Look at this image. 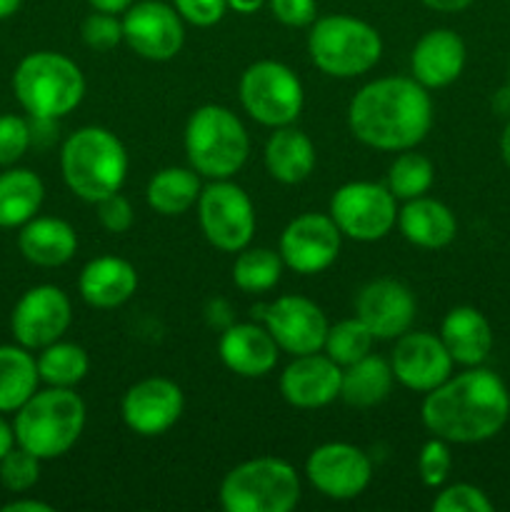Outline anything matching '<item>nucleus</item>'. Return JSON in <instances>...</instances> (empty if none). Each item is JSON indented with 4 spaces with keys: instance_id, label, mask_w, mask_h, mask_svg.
I'll use <instances>...</instances> for the list:
<instances>
[{
    "instance_id": "obj_1",
    "label": "nucleus",
    "mask_w": 510,
    "mask_h": 512,
    "mask_svg": "<svg viewBox=\"0 0 510 512\" xmlns=\"http://www.w3.org/2000/svg\"><path fill=\"white\" fill-rule=\"evenodd\" d=\"M420 418L435 438L458 445L485 443L508 423L510 393L500 375L475 365L425 393Z\"/></svg>"
},
{
    "instance_id": "obj_2",
    "label": "nucleus",
    "mask_w": 510,
    "mask_h": 512,
    "mask_svg": "<svg viewBox=\"0 0 510 512\" xmlns=\"http://www.w3.org/2000/svg\"><path fill=\"white\" fill-rule=\"evenodd\" d=\"M433 125L428 88L410 75L370 80L348 105V128L355 140L385 153L410 150L425 140Z\"/></svg>"
},
{
    "instance_id": "obj_3",
    "label": "nucleus",
    "mask_w": 510,
    "mask_h": 512,
    "mask_svg": "<svg viewBox=\"0 0 510 512\" xmlns=\"http://www.w3.org/2000/svg\"><path fill=\"white\" fill-rule=\"evenodd\" d=\"M60 173L75 198L98 203L120 193L128 175V153L108 128L85 125L68 135L60 148Z\"/></svg>"
},
{
    "instance_id": "obj_4",
    "label": "nucleus",
    "mask_w": 510,
    "mask_h": 512,
    "mask_svg": "<svg viewBox=\"0 0 510 512\" xmlns=\"http://www.w3.org/2000/svg\"><path fill=\"white\" fill-rule=\"evenodd\" d=\"M85 403L75 388L38 390L15 413V443L40 460H53L68 453L85 428Z\"/></svg>"
},
{
    "instance_id": "obj_5",
    "label": "nucleus",
    "mask_w": 510,
    "mask_h": 512,
    "mask_svg": "<svg viewBox=\"0 0 510 512\" xmlns=\"http://www.w3.org/2000/svg\"><path fill=\"white\" fill-rule=\"evenodd\" d=\"M185 155L200 178L228 180L245 165L250 138L243 120L225 105H200L185 123Z\"/></svg>"
},
{
    "instance_id": "obj_6",
    "label": "nucleus",
    "mask_w": 510,
    "mask_h": 512,
    "mask_svg": "<svg viewBox=\"0 0 510 512\" xmlns=\"http://www.w3.org/2000/svg\"><path fill=\"white\" fill-rule=\"evenodd\" d=\"M13 93L30 118L60 120L83 103V70L68 55L38 50L25 55L15 68Z\"/></svg>"
},
{
    "instance_id": "obj_7",
    "label": "nucleus",
    "mask_w": 510,
    "mask_h": 512,
    "mask_svg": "<svg viewBox=\"0 0 510 512\" xmlns=\"http://www.w3.org/2000/svg\"><path fill=\"white\" fill-rule=\"evenodd\" d=\"M308 53L320 73L330 78H358L378 65L383 40L365 20L343 13L325 15L310 25Z\"/></svg>"
},
{
    "instance_id": "obj_8",
    "label": "nucleus",
    "mask_w": 510,
    "mask_h": 512,
    "mask_svg": "<svg viewBox=\"0 0 510 512\" xmlns=\"http://www.w3.org/2000/svg\"><path fill=\"white\" fill-rule=\"evenodd\" d=\"M300 503V478L280 458H253L235 465L220 483L225 512H290Z\"/></svg>"
},
{
    "instance_id": "obj_9",
    "label": "nucleus",
    "mask_w": 510,
    "mask_h": 512,
    "mask_svg": "<svg viewBox=\"0 0 510 512\" xmlns=\"http://www.w3.org/2000/svg\"><path fill=\"white\" fill-rule=\"evenodd\" d=\"M238 95L245 113L265 128L293 125L305 103L300 78L278 60H258L248 65L240 75Z\"/></svg>"
},
{
    "instance_id": "obj_10",
    "label": "nucleus",
    "mask_w": 510,
    "mask_h": 512,
    "mask_svg": "<svg viewBox=\"0 0 510 512\" xmlns=\"http://www.w3.org/2000/svg\"><path fill=\"white\" fill-rule=\"evenodd\" d=\"M198 220L205 240L223 253H240L253 240V200L230 178L205 185L198 198Z\"/></svg>"
},
{
    "instance_id": "obj_11",
    "label": "nucleus",
    "mask_w": 510,
    "mask_h": 512,
    "mask_svg": "<svg viewBox=\"0 0 510 512\" xmlns=\"http://www.w3.org/2000/svg\"><path fill=\"white\" fill-rule=\"evenodd\" d=\"M330 218L345 238L358 243L383 240L398 225V205L388 185L353 180L340 185L330 198Z\"/></svg>"
},
{
    "instance_id": "obj_12",
    "label": "nucleus",
    "mask_w": 510,
    "mask_h": 512,
    "mask_svg": "<svg viewBox=\"0 0 510 512\" xmlns=\"http://www.w3.org/2000/svg\"><path fill=\"white\" fill-rule=\"evenodd\" d=\"M253 315L268 328L280 350L295 355L320 353L328 335V318L310 298L303 295H283L253 308Z\"/></svg>"
},
{
    "instance_id": "obj_13",
    "label": "nucleus",
    "mask_w": 510,
    "mask_h": 512,
    "mask_svg": "<svg viewBox=\"0 0 510 512\" xmlns=\"http://www.w3.org/2000/svg\"><path fill=\"white\" fill-rule=\"evenodd\" d=\"M343 233L325 213H303L280 233L278 253L285 268L298 275H318L338 260Z\"/></svg>"
},
{
    "instance_id": "obj_14",
    "label": "nucleus",
    "mask_w": 510,
    "mask_h": 512,
    "mask_svg": "<svg viewBox=\"0 0 510 512\" xmlns=\"http://www.w3.org/2000/svg\"><path fill=\"white\" fill-rule=\"evenodd\" d=\"M73 305L58 285H35L20 295L10 315L15 343L28 350H43L68 333Z\"/></svg>"
},
{
    "instance_id": "obj_15",
    "label": "nucleus",
    "mask_w": 510,
    "mask_h": 512,
    "mask_svg": "<svg viewBox=\"0 0 510 512\" xmlns=\"http://www.w3.org/2000/svg\"><path fill=\"white\" fill-rule=\"evenodd\" d=\"M185 20L178 10L160 0H140L123 13V43L135 55L165 63L180 53L185 43Z\"/></svg>"
},
{
    "instance_id": "obj_16",
    "label": "nucleus",
    "mask_w": 510,
    "mask_h": 512,
    "mask_svg": "<svg viewBox=\"0 0 510 512\" xmlns=\"http://www.w3.org/2000/svg\"><path fill=\"white\" fill-rule=\"evenodd\" d=\"M305 478L325 498L353 500L368 490L373 463L358 445L325 443L305 460Z\"/></svg>"
},
{
    "instance_id": "obj_17",
    "label": "nucleus",
    "mask_w": 510,
    "mask_h": 512,
    "mask_svg": "<svg viewBox=\"0 0 510 512\" xmlns=\"http://www.w3.org/2000/svg\"><path fill=\"white\" fill-rule=\"evenodd\" d=\"M185 408L183 390L168 378H145L123 395L120 415L128 430L140 438H158L180 420Z\"/></svg>"
},
{
    "instance_id": "obj_18",
    "label": "nucleus",
    "mask_w": 510,
    "mask_h": 512,
    "mask_svg": "<svg viewBox=\"0 0 510 512\" xmlns=\"http://www.w3.org/2000/svg\"><path fill=\"white\" fill-rule=\"evenodd\" d=\"M453 358L445 350L440 335L433 333H403L395 338L390 368L395 380L413 393H430L453 375Z\"/></svg>"
},
{
    "instance_id": "obj_19",
    "label": "nucleus",
    "mask_w": 510,
    "mask_h": 512,
    "mask_svg": "<svg viewBox=\"0 0 510 512\" xmlns=\"http://www.w3.org/2000/svg\"><path fill=\"white\" fill-rule=\"evenodd\" d=\"M415 295L395 278L370 280L355 295V318L363 320L375 340H395L415 323Z\"/></svg>"
},
{
    "instance_id": "obj_20",
    "label": "nucleus",
    "mask_w": 510,
    "mask_h": 512,
    "mask_svg": "<svg viewBox=\"0 0 510 512\" xmlns=\"http://www.w3.org/2000/svg\"><path fill=\"white\" fill-rule=\"evenodd\" d=\"M343 368L320 353L295 355L293 363L280 373V395L298 410L325 408L340 398Z\"/></svg>"
},
{
    "instance_id": "obj_21",
    "label": "nucleus",
    "mask_w": 510,
    "mask_h": 512,
    "mask_svg": "<svg viewBox=\"0 0 510 512\" xmlns=\"http://www.w3.org/2000/svg\"><path fill=\"white\" fill-rule=\"evenodd\" d=\"M278 343L263 323H233L218 340L220 363L240 378H265L278 363Z\"/></svg>"
},
{
    "instance_id": "obj_22",
    "label": "nucleus",
    "mask_w": 510,
    "mask_h": 512,
    "mask_svg": "<svg viewBox=\"0 0 510 512\" xmlns=\"http://www.w3.org/2000/svg\"><path fill=\"white\" fill-rule=\"evenodd\" d=\"M465 58V40L455 30L435 28L415 43L410 53V73L428 90L448 88L463 73Z\"/></svg>"
},
{
    "instance_id": "obj_23",
    "label": "nucleus",
    "mask_w": 510,
    "mask_h": 512,
    "mask_svg": "<svg viewBox=\"0 0 510 512\" xmlns=\"http://www.w3.org/2000/svg\"><path fill=\"white\" fill-rule=\"evenodd\" d=\"M78 290L90 308L113 310L133 298L138 290V273L125 258L100 255L80 270Z\"/></svg>"
},
{
    "instance_id": "obj_24",
    "label": "nucleus",
    "mask_w": 510,
    "mask_h": 512,
    "mask_svg": "<svg viewBox=\"0 0 510 512\" xmlns=\"http://www.w3.org/2000/svg\"><path fill=\"white\" fill-rule=\"evenodd\" d=\"M440 340L453 363L475 368L483 365L493 350V328L478 308L458 305L440 323Z\"/></svg>"
},
{
    "instance_id": "obj_25",
    "label": "nucleus",
    "mask_w": 510,
    "mask_h": 512,
    "mask_svg": "<svg viewBox=\"0 0 510 512\" xmlns=\"http://www.w3.org/2000/svg\"><path fill=\"white\" fill-rule=\"evenodd\" d=\"M398 228L415 248L440 250L455 240L458 220L445 203L420 195V198L405 200L403 208L398 210Z\"/></svg>"
},
{
    "instance_id": "obj_26",
    "label": "nucleus",
    "mask_w": 510,
    "mask_h": 512,
    "mask_svg": "<svg viewBox=\"0 0 510 512\" xmlns=\"http://www.w3.org/2000/svg\"><path fill=\"white\" fill-rule=\"evenodd\" d=\"M18 248L23 258L38 268H60L73 260L78 250V233L68 220L35 215L33 220L20 225Z\"/></svg>"
},
{
    "instance_id": "obj_27",
    "label": "nucleus",
    "mask_w": 510,
    "mask_h": 512,
    "mask_svg": "<svg viewBox=\"0 0 510 512\" xmlns=\"http://www.w3.org/2000/svg\"><path fill=\"white\" fill-rule=\"evenodd\" d=\"M263 160L270 178L283 185H298L315 170V145L308 133L293 125H283L273 128V135L265 143Z\"/></svg>"
},
{
    "instance_id": "obj_28",
    "label": "nucleus",
    "mask_w": 510,
    "mask_h": 512,
    "mask_svg": "<svg viewBox=\"0 0 510 512\" xmlns=\"http://www.w3.org/2000/svg\"><path fill=\"white\" fill-rule=\"evenodd\" d=\"M395 383L390 360L380 355H365L358 363L343 368L340 378V400L348 403L350 408H375L390 395Z\"/></svg>"
},
{
    "instance_id": "obj_29",
    "label": "nucleus",
    "mask_w": 510,
    "mask_h": 512,
    "mask_svg": "<svg viewBox=\"0 0 510 512\" xmlns=\"http://www.w3.org/2000/svg\"><path fill=\"white\" fill-rule=\"evenodd\" d=\"M38 360L23 345H0V413H18L38 393Z\"/></svg>"
},
{
    "instance_id": "obj_30",
    "label": "nucleus",
    "mask_w": 510,
    "mask_h": 512,
    "mask_svg": "<svg viewBox=\"0 0 510 512\" xmlns=\"http://www.w3.org/2000/svg\"><path fill=\"white\" fill-rule=\"evenodd\" d=\"M45 185L33 170L10 168L0 173V228H20L38 215Z\"/></svg>"
},
{
    "instance_id": "obj_31",
    "label": "nucleus",
    "mask_w": 510,
    "mask_h": 512,
    "mask_svg": "<svg viewBox=\"0 0 510 512\" xmlns=\"http://www.w3.org/2000/svg\"><path fill=\"white\" fill-rule=\"evenodd\" d=\"M203 185H200V175L193 168H163L148 180L145 188V200L150 208L165 218H175V215L188 213L193 205H198Z\"/></svg>"
},
{
    "instance_id": "obj_32",
    "label": "nucleus",
    "mask_w": 510,
    "mask_h": 512,
    "mask_svg": "<svg viewBox=\"0 0 510 512\" xmlns=\"http://www.w3.org/2000/svg\"><path fill=\"white\" fill-rule=\"evenodd\" d=\"M40 383L53 385V388H75L83 383L90 370V358L85 348L65 340L45 345L38 358Z\"/></svg>"
},
{
    "instance_id": "obj_33",
    "label": "nucleus",
    "mask_w": 510,
    "mask_h": 512,
    "mask_svg": "<svg viewBox=\"0 0 510 512\" xmlns=\"http://www.w3.org/2000/svg\"><path fill=\"white\" fill-rule=\"evenodd\" d=\"M283 258L270 248H243L233 265V283L243 293H265L275 288L283 275Z\"/></svg>"
},
{
    "instance_id": "obj_34",
    "label": "nucleus",
    "mask_w": 510,
    "mask_h": 512,
    "mask_svg": "<svg viewBox=\"0 0 510 512\" xmlns=\"http://www.w3.org/2000/svg\"><path fill=\"white\" fill-rule=\"evenodd\" d=\"M435 180V168L425 155L413 153L410 150H400L398 158L390 163L388 168V185L390 193L395 195V200H413L420 195L428 193L433 188Z\"/></svg>"
},
{
    "instance_id": "obj_35",
    "label": "nucleus",
    "mask_w": 510,
    "mask_h": 512,
    "mask_svg": "<svg viewBox=\"0 0 510 512\" xmlns=\"http://www.w3.org/2000/svg\"><path fill=\"white\" fill-rule=\"evenodd\" d=\"M373 343H375L373 333L365 328L363 320L348 318L330 325L328 335H325L323 350L333 363H338L340 368H348V365L358 363L360 358L370 355Z\"/></svg>"
},
{
    "instance_id": "obj_36",
    "label": "nucleus",
    "mask_w": 510,
    "mask_h": 512,
    "mask_svg": "<svg viewBox=\"0 0 510 512\" xmlns=\"http://www.w3.org/2000/svg\"><path fill=\"white\" fill-rule=\"evenodd\" d=\"M40 463L43 460L30 450L15 445L3 460H0V483L10 493H28L40 480Z\"/></svg>"
},
{
    "instance_id": "obj_37",
    "label": "nucleus",
    "mask_w": 510,
    "mask_h": 512,
    "mask_svg": "<svg viewBox=\"0 0 510 512\" xmlns=\"http://www.w3.org/2000/svg\"><path fill=\"white\" fill-rule=\"evenodd\" d=\"M80 38L90 50H98V53L118 48L123 43V20L113 13L93 10L80 25Z\"/></svg>"
},
{
    "instance_id": "obj_38",
    "label": "nucleus",
    "mask_w": 510,
    "mask_h": 512,
    "mask_svg": "<svg viewBox=\"0 0 510 512\" xmlns=\"http://www.w3.org/2000/svg\"><path fill=\"white\" fill-rule=\"evenodd\" d=\"M448 440L443 438H430L423 445L418 455V475L423 480V485L428 488H440V485L448 480L450 468H453V455H450Z\"/></svg>"
},
{
    "instance_id": "obj_39",
    "label": "nucleus",
    "mask_w": 510,
    "mask_h": 512,
    "mask_svg": "<svg viewBox=\"0 0 510 512\" xmlns=\"http://www.w3.org/2000/svg\"><path fill=\"white\" fill-rule=\"evenodd\" d=\"M435 512H493V503L488 495L470 483H455L440 490L433 500Z\"/></svg>"
},
{
    "instance_id": "obj_40",
    "label": "nucleus",
    "mask_w": 510,
    "mask_h": 512,
    "mask_svg": "<svg viewBox=\"0 0 510 512\" xmlns=\"http://www.w3.org/2000/svg\"><path fill=\"white\" fill-rule=\"evenodd\" d=\"M33 145L30 138V123L20 115H0V165L10 168L18 163L28 148Z\"/></svg>"
},
{
    "instance_id": "obj_41",
    "label": "nucleus",
    "mask_w": 510,
    "mask_h": 512,
    "mask_svg": "<svg viewBox=\"0 0 510 512\" xmlns=\"http://www.w3.org/2000/svg\"><path fill=\"white\" fill-rule=\"evenodd\" d=\"M98 220L108 233H128L133 228V220H135V210L130 205V200L125 195L113 193L108 198L98 200Z\"/></svg>"
},
{
    "instance_id": "obj_42",
    "label": "nucleus",
    "mask_w": 510,
    "mask_h": 512,
    "mask_svg": "<svg viewBox=\"0 0 510 512\" xmlns=\"http://www.w3.org/2000/svg\"><path fill=\"white\" fill-rule=\"evenodd\" d=\"M173 8L178 10L185 23L195 28H213L220 23L228 10V0H173Z\"/></svg>"
},
{
    "instance_id": "obj_43",
    "label": "nucleus",
    "mask_w": 510,
    "mask_h": 512,
    "mask_svg": "<svg viewBox=\"0 0 510 512\" xmlns=\"http://www.w3.org/2000/svg\"><path fill=\"white\" fill-rule=\"evenodd\" d=\"M270 13L288 28H308L318 18L315 0H268Z\"/></svg>"
},
{
    "instance_id": "obj_44",
    "label": "nucleus",
    "mask_w": 510,
    "mask_h": 512,
    "mask_svg": "<svg viewBox=\"0 0 510 512\" xmlns=\"http://www.w3.org/2000/svg\"><path fill=\"white\" fill-rule=\"evenodd\" d=\"M3 512H53V505L43 503V500H13V503L3 505Z\"/></svg>"
},
{
    "instance_id": "obj_45",
    "label": "nucleus",
    "mask_w": 510,
    "mask_h": 512,
    "mask_svg": "<svg viewBox=\"0 0 510 512\" xmlns=\"http://www.w3.org/2000/svg\"><path fill=\"white\" fill-rule=\"evenodd\" d=\"M425 8L438 10V13H460V10L468 8L473 0H420Z\"/></svg>"
},
{
    "instance_id": "obj_46",
    "label": "nucleus",
    "mask_w": 510,
    "mask_h": 512,
    "mask_svg": "<svg viewBox=\"0 0 510 512\" xmlns=\"http://www.w3.org/2000/svg\"><path fill=\"white\" fill-rule=\"evenodd\" d=\"M88 3H90V8L100 10V13L120 15V13H125V10H128L135 0H88Z\"/></svg>"
},
{
    "instance_id": "obj_47",
    "label": "nucleus",
    "mask_w": 510,
    "mask_h": 512,
    "mask_svg": "<svg viewBox=\"0 0 510 512\" xmlns=\"http://www.w3.org/2000/svg\"><path fill=\"white\" fill-rule=\"evenodd\" d=\"M15 430H13V425L8 423V420L3 418V413H0V460L5 458V455L10 453V450L15 448Z\"/></svg>"
},
{
    "instance_id": "obj_48",
    "label": "nucleus",
    "mask_w": 510,
    "mask_h": 512,
    "mask_svg": "<svg viewBox=\"0 0 510 512\" xmlns=\"http://www.w3.org/2000/svg\"><path fill=\"white\" fill-rule=\"evenodd\" d=\"M268 0H228V8H233L235 13L240 15H250L255 10H260Z\"/></svg>"
},
{
    "instance_id": "obj_49",
    "label": "nucleus",
    "mask_w": 510,
    "mask_h": 512,
    "mask_svg": "<svg viewBox=\"0 0 510 512\" xmlns=\"http://www.w3.org/2000/svg\"><path fill=\"white\" fill-rule=\"evenodd\" d=\"M500 158H503V163L510 168V118L508 123H505L503 133H500Z\"/></svg>"
},
{
    "instance_id": "obj_50",
    "label": "nucleus",
    "mask_w": 510,
    "mask_h": 512,
    "mask_svg": "<svg viewBox=\"0 0 510 512\" xmlns=\"http://www.w3.org/2000/svg\"><path fill=\"white\" fill-rule=\"evenodd\" d=\"M20 3H23V0H0V20H5V18H10V15L18 13Z\"/></svg>"
}]
</instances>
